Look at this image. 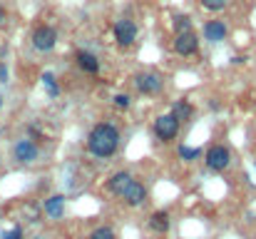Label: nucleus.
Listing matches in <instances>:
<instances>
[{
    "label": "nucleus",
    "instance_id": "21",
    "mask_svg": "<svg viewBox=\"0 0 256 239\" xmlns=\"http://www.w3.org/2000/svg\"><path fill=\"white\" fill-rule=\"evenodd\" d=\"M229 5V0H202V8L209 13H222Z\"/></svg>",
    "mask_w": 256,
    "mask_h": 239
},
{
    "label": "nucleus",
    "instance_id": "1",
    "mask_svg": "<svg viewBox=\"0 0 256 239\" xmlns=\"http://www.w3.org/2000/svg\"><path fill=\"white\" fill-rule=\"evenodd\" d=\"M120 142H122V132L114 122H97L90 127L85 137L87 155L94 159H112L120 152Z\"/></svg>",
    "mask_w": 256,
    "mask_h": 239
},
{
    "label": "nucleus",
    "instance_id": "7",
    "mask_svg": "<svg viewBox=\"0 0 256 239\" xmlns=\"http://www.w3.org/2000/svg\"><path fill=\"white\" fill-rule=\"evenodd\" d=\"M38 157H40V147H38L35 140L22 137L12 145V159L18 164H32V162H38Z\"/></svg>",
    "mask_w": 256,
    "mask_h": 239
},
{
    "label": "nucleus",
    "instance_id": "16",
    "mask_svg": "<svg viewBox=\"0 0 256 239\" xmlns=\"http://www.w3.org/2000/svg\"><path fill=\"white\" fill-rule=\"evenodd\" d=\"M172 30H174V35L189 33V30H194V20H192L186 13H176V15L172 18Z\"/></svg>",
    "mask_w": 256,
    "mask_h": 239
},
{
    "label": "nucleus",
    "instance_id": "5",
    "mask_svg": "<svg viewBox=\"0 0 256 239\" xmlns=\"http://www.w3.org/2000/svg\"><path fill=\"white\" fill-rule=\"evenodd\" d=\"M232 150L226 147V145H212L209 150H206V155H204V164H206V169L209 172H224V169H229V164H232Z\"/></svg>",
    "mask_w": 256,
    "mask_h": 239
},
{
    "label": "nucleus",
    "instance_id": "27",
    "mask_svg": "<svg viewBox=\"0 0 256 239\" xmlns=\"http://www.w3.org/2000/svg\"><path fill=\"white\" fill-rule=\"evenodd\" d=\"M2 105H5V100H2V95H0V110H2Z\"/></svg>",
    "mask_w": 256,
    "mask_h": 239
},
{
    "label": "nucleus",
    "instance_id": "2",
    "mask_svg": "<svg viewBox=\"0 0 256 239\" xmlns=\"http://www.w3.org/2000/svg\"><path fill=\"white\" fill-rule=\"evenodd\" d=\"M58 40H60V35H58V30H55L52 25H35L32 33H30V45H32L38 53H50V50H55Z\"/></svg>",
    "mask_w": 256,
    "mask_h": 239
},
{
    "label": "nucleus",
    "instance_id": "8",
    "mask_svg": "<svg viewBox=\"0 0 256 239\" xmlns=\"http://www.w3.org/2000/svg\"><path fill=\"white\" fill-rule=\"evenodd\" d=\"M172 48H174V53H176L179 58H192V55L199 53V35H196L194 30L179 33V35H174Z\"/></svg>",
    "mask_w": 256,
    "mask_h": 239
},
{
    "label": "nucleus",
    "instance_id": "20",
    "mask_svg": "<svg viewBox=\"0 0 256 239\" xmlns=\"http://www.w3.org/2000/svg\"><path fill=\"white\" fill-rule=\"evenodd\" d=\"M112 102H114L117 110H130V107H132V97H130L127 92H117V95L112 97Z\"/></svg>",
    "mask_w": 256,
    "mask_h": 239
},
{
    "label": "nucleus",
    "instance_id": "14",
    "mask_svg": "<svg viewBox=\"0 0 256 239\" xmlns=\"http://www.w3.org/2000/svg\"><path fill=\"white\" fill-rule=\"evenodd\" d=\"M42 212L48 219H62L65 217V194H50L42 202Z\"/></svg>",
    "mask_w": 256,
    "mask_h": 239
},
{
    "label": "nucleus",
    "instance_id": "17",
    "mask_svg": "<svg viewBox=\"0 0 256 239\" xmlns=\"http://www.w3.org/2000/svg\"><path fill=\"white\" fill-rule=\"evenodd\" d=\"M40 80H42V87H45V92H48V97H58L60 95V82H58V78H55V73H42L40 75Z\"/></svg>",
    "mask_w": 256,
    "mask_h": 239
},
{
    "label": "nucleus",
    "instance_id": "11",
    "mask_svg": "<svg viewBox=\"0 0 256 239\" xmlns=\"http://www.w3.org/2000/svg\"><path fill=\"white\" fill-rule=\"evenodd\" d=\"M202 35H204V40H209L212 45H216V43H224L226 40L229 28H226L224 20H206L204 28H202Z\"/></svg>",
    "mask_w": 256,
    "mask_h": 239
},
{
    "label": "nucleus",
    "instance_id": "28",
    "mask_svg": "<svg viewBox=\"0 0 256 239\" xmlns=\"http://www.w3.org/2000/svg\"><path fill=\"white\" fill-rule=\"evenodd\" d=\"M254 102H256V100H254Z\"/></svg>",
    "mask_w": 256,
    "mask_h": 239
},
{
    "label": "nucleus",
    "instance_id": "13",
    "mask_svg": "<svg viewBox=\"0 0 256 239\" xmlns=\"http://www.w3.org/2000/svg\"><path fill=\"white\" fill-rule=\"evenodd\" d=\"M75 63H78V68L87 73V75H100V58L94 55V53H90V50H78L75 53Z\"/></svg>",
    "mask_w": 256,
    "mask_h": 239
},
{
    "label": "nucleus",
    "instance_id": "18",
    "mask_svg": "<svg viewBox=\"0 0 256 239\" xmlns=\"http://www.w3.org/2000/svg\"><path fill=\"white\" fill-rule=\"evenodd\" d=\"M179 159L182 162H186V164H192V162H196V159L202 157V150L199 147H189V145H179Z\"/></svg>",
    "mask_w": 256,
    "mask_h": 239
},
{
    "label": "nucleus",
    "instance_id": "19",
    "mask_svg": "<svg viewBox=\"0 0 256 239\" xmlns=\"http://www.w3.org/2000/svg\"><path fill=\"white\" fill-rule=\"evenodd\" d=\"M87 239H117V232H114L112 227L102 224V227H94V229L90 232V237Z\"/></svg>",
    "mask_w": 256,
    "mask_h": 239
},
{
    "label": "nucleus",
    "instance_id": "22",
    "mask_svg": "<svg viewBox=\"0 0 256 239\" xmlns=\"http://www.w3.org/2000/svg\"><path fill=\"white\" fill-rule=\"evenodd\" d=\"M25 237V232H22V227H12V229H8V232H2V239H22Z\"/></svg>",
    "mask_w": 256,
    "mask_h": 239
},
{
    "label": "nucleus",
    "instance_id": "4",
    "mask_svg": "<svg viewBox=\"0 0 256 239\" xmlns=\"http://www.w3.org/2000/svg\"><path fill=\"white\" fill-rule=\"evenodd\" d=\"M132 85L144 97L162 95V90H164V80H162V75H157V73H134L132 75Z\"/></svg>",
    "mask_w": 256,
    "mask_h": 239
},
{
    "label": "nucleus",
    "instance_id": "25",
    "mask_svg": "<svg viewBox=\"0 0 256 239\" xmlns=\"http://www.w3.org/2000/svg\"><path fill=\"white\" fill-rule=\"evenodd\" d=\"M232 63H236V65H244V63H246V58H244V55H236Z\"/></svg>",
    "mask_w": 256,
    "mask_h": 239
},
{
    "label": "nucleus",
    "instance_id": "6",
    "mask_svg": "<svg viewBox=\"0 0 256 239\" xmlns=\"http://www.w3.org/2000/svg\"><path fill=\"white\" fill-rule=\"evenodd\" d=\"M112 35H114V40H117L120 48H132L134 40H137V35H140V28H137L134 20L120 18V20L112 23Z\"/></svg>",
    "mask_w": 256,
    "mask_h": 239
},
{
    "label": "nucleus",
    "instance_id": "9",
    "mask_svg": "<svg viewBox=\"0 0 256 239\" xmlns=\"http://www.w3.org/2000/svg\"><path fill=\"white\" fill-rule=\"evenodd\" d=\"M132 182H134V174H132V172H127V169H117V172H112V174L107 177L104 189H107L112 197H122Z\"/></svg>",
    "mask_w": 256,
    "mask_h": 239
},
{
    "label": "nucleus",
    "instance_id": "15",
    "mask_svg": "<svg viewBox=\"0 0 256 239\" xmlns=\"http://www.w3.org/2000/svg\"><path fill=\"white\" fill-rule=\"evenodd\" d=\"M170 115L179 122V125H186L194 120V105L189 100H174L170 107Z\"/></svg>",
    "mask_w": 256,
    "mask_h": 239
},
{
    "label": "nucleus",
    "instance_id": "26",
    "mask_svg": "<svg viewBox=\"0 0 256 239\" xmlns=\"http://www.w3.org/2000/svg\"><path fill=\"white\" fill-rule=\"evenodd\" d=\"M2 23H5V8L0 5V25H2Z\"/></svg>",
    "mask_w": 256,
    "mask_h": 239
},
{
    "label": "nucleus",
    "instance_id": "23",
    "mask_svg": "<svg viewBox=\"0 0 256 239\" xmlns=\"http://www.w3.org/2000/svg\"><path fill=\"white\" fill-rule=\"evenodd\" d=\"M28 137L32 140H42V132H40V127H35V125H28Z\"/></svg>",
    "mask_w": 256,
    "mask_h": 239
},
{
    "label": "nucleus",
    "instance_id": "3",
    "mask_svg": "<svg viewBox=\"0 0 256 239\" xmlns=\"http://www.w3.org/2000/svg\"><path fill=\"white\" fill-rule=\"evenodd\" d=\"M179 130H182V125L172 117L170 112L167 115H160V117H154V122H152V132H154V137L162 142V145H170L174 142L176 137H179Z\"/></svg>",
    "mask_w": 256,
    "mask_h": 239
},
{
    "label": "nucleus",
    "instance_id": "12",
    "mask_svg": "<svg viewBox=\"0 0 256 239\" xmlns=\"http://www.w3.org/2000/svg\"><path fill=\"white\" fill-rule=\"evenodd\" d=\"M172 227V214L167 209H154L150 217H147V229L152 232V234H167Z\"/></svg>",
    "mask_w": 256,
    "mask_h": 239
},
{
    "label": "nucleus",
    "instance_id": "24",
    "mask_svg": "<svg viewBox=\"0 0 256 239\" xmlns=\"http://www.w3.org/2000/svg\"><path fill=\"white\" fill-rule=\"evenodd\" d=\"M0 82H8V68L0 65Z\"/></svg>",
    "mask_w": 256,
    "mask_h": 239
},
{
    "label": "nucleus",
    "instance_id": "10",
    "mask_svg": "<svg viewBox=\"0 0 256 239\" xmlns=\"http://www.w3.org/2000/svg\"><path fill=\"white\" fill-rule=\"evenodd\" d=\"M122 199H124V204L127 207H132V209H137V207H142L147 199H150V192H147V187H144V182H140L137 177H134V182L127 187V192L122 194Z\"/></svg>",
    "mask_w": 256,
    "mask_h": 239
}]
</instances>
